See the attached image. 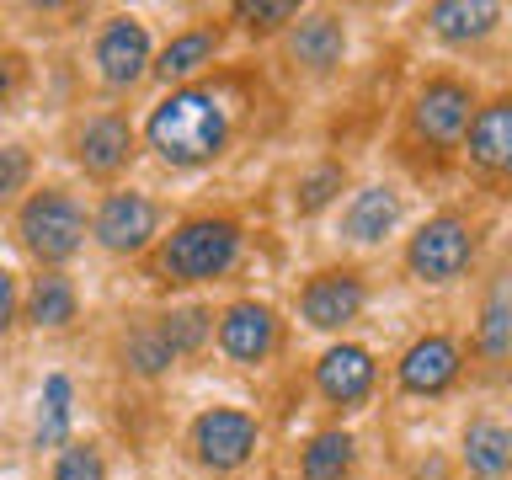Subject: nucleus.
Returning <instances> with one entry per match:
<instances>
[{
	"label": "nucleus",
	"instance_id": "nucleus-23",
	"mask_svg": "<svg viewBox=\"0 0 512 480\" xmlns=\"http://www.w3.org/2000/svg\"><path fill=\"white\" fill-rule=\"evenodd\" d=\"M208 310H171L160 320V342L171 347V358H182V352H198L208 342Z\"/></svg>",
	"mask_w": 512,
	"mask_h": 480
},
{
	"label": "nucleus",
	"instance_id": "nucleus-6",
	"mask_svg": "<svg viewBox=\"0 0 512 480\" xmlns=\"http://www.w3.org/2000/svg\"><path fill=\"white\" fill-rule=\"evenodd\" d=\"M192 448H198V459L214 464V470H235V464H246L251 448H256V422L246 411H230V406L203 411L198 427H192Z\"/></svg>",
	"mask_w": 512,
	"mask_h": 480
},
{
	"label": "nucleus",
	"instance_id": "nucleus-9",
	"mask_svg": "<svg viewBox=\"0 0 512 480\" xmlns=\"http://www.w3.org/2000/svg\"><path fill=\"white\" fill-rule=\"evenodd\" d=\"M299 310H304V320H310L315 331L347 326V320L363 310V278H358L352 267H342V272H320V278H310V288H304Z\"/></svg>",
	"mask_w": 512,
	"mask_h": 480
},
{
	"label": "nucleus",
	"instance_id": "nucleus-20",
	"mask_svg": "<svg viewBox=\"0 0 512 480\" xmlns=\"http://www.w3.org/2000/svg\"><path fill=\"white\" fill-rule=\"evenodd\" d=\"M27 320H32V326H70V320H75V288L64 283L59 272H43V278H32Z\"/></svg>",
	"mask_w": 512,
	"mask_h": 480
},
{
	"label": "nucleus",
	"instance_id": "nucleus-31",
	"mask_svg": "<svg viewBox=\"0 0 512 480\" xmlns=\"http://www.w3.org/2000/svg\"><path fill=\"white\" fill-rule=\"evenodd\" d=\"M11 315H16V283H11V272L0 267V331L11 326Z\"/></svg>",
	"mask_w": 512,
	"mask_h": 480
},
{
	"label": "nucleus",
	"instance_id": "nucleus-16",
	"mask_svg": "<svg viewBox=\"0 0 512 480\" xmlns=\"http://www.w3.org/2000/svg\"><path fill=\"white\" fill-rule=\"evenodd\" d=\"M496 6H486V0H443V6H432L427 11V27L438 32V38H448V43H470V38H486V32L496 27Z\"/></svg>",
	"mask_w": 512,
	"mask_h": 480
},
{
	"label": "nucleus",
	"instance_id": "nucleus-1",
	"mask_svg": "<svg viewBox=\"0 0 512 480\" xmlns=\"http://www.w3.org/2000/svg\"><path fill=\"white\" fill-rule=\"evenodd\" d=\"M224 107L214 91H171L150 118V150L166 166H203L224 150Z\"/></svg>",
	"mask_w": 512,
	"mask_h": 480
},
{
	"label": "nucleus",
	"instance_id": "nucleus-7",
	"mask_svg": "<svg viewBox=\"0 0 512 480\" xmlns=\"http://www.w3.org/2000/svg\"><path fill=\"white\" fill-rule=\"evenodd\" d=\"M470 91L459 86V80H427L422 91H416V134L432 139V144H454L464 128H470Z\"/></svg>",
	"mask_w": 512,
	"mask_h": 480
},
{
	"label": "nucleus",
	"instance_id": "nucleus-22",
	"mask_svg": "<svg viewBox=\"0 0 512 480\" xmlns=\"http://www.w3.org/2000/svg\"><path fill=\"white\" fill-rule=\"evenodd\" d=\"M347 464H352L347 432H320V438L304 448V480H342Z\"/></svg>",
	"mask_w": 512,
	"mask_h": 480
},
{
	"label": "nucleus",
	"instance_id": "nucleus-27",
	"mask_svg": "<svg viewBox=\"0 0 512 480\" xmlns=\"http://www.w3.org/2000/svg\"><path fill=\"white\" fill-rule=\"evenodd\" d=\"M27 176H32V155L27 150H0V198H11V192H22L27 187Z\"/></svg>",
	"mask_w": 512,
	"mask_h": 480
},
{
	"label": "nucleus",
	"instance_id": "nucleus-10",
	"mask_svg": "<svg viewBox=\"0 0 512 480\" xmlns=\"http://www.w3.org/2000/svg\"><path fill=\"white\" fill-rule=\"evenodd\" d=\"M272 342H278V320H272L267 304H251V299H240L224 310L219 320V347L230 352L235 363H262Z\"/></svg>",
	"mask_w": 512,
	"mask_h": 480
},
{
	"label": "nucleus",
	"instance_id": "nucleus-2",
	"mask_svg": "<svg viewBox=\"0 0 512 480\" xmlns=\"http://www.w3.org/2000/svg\"><path fill=\"white\" fill-rule=\"evenodd\" d=\"M235 251H240V230L230 219H187L160 246V272L171 283H203V278H219L235 262Z\"/></svg>",
	"mask_w": 512,
	"mask_h": 480
},
{
	"label": "nucleus",
	"instance_id": "nucleus-28",
	"mask_svg": "<svg viewBox=\"0 0 512 480\" xmlns=\"http://www.w3.org/2000/svg\"><path fill=\"white\" fill-rule=\"evenodd\" d=\"M235 16L246 27H278V22H299V6H288V0H278V6H235Z\"/></svg>",
	"mask_w": 512,
	"mask_h": 480
},
{
	"label": "nucleus",
	"instance_id": "nucleus-19",
	"mask_svg": "<svg viewBox=\"0 0 512 480\" xmlns=\"http://www.w3.org/2000/svg\"><path fill=\"white\" fill-rule=\"evenodd\" d=\"M214 48H219V38H214L208 27L182 32V38H171V43H166V54H160L155 75H160V80H187V75H198L203 64L214 59Z\"/></svg>",
	"mask_w": 512,
	"mask_h": 480
},
{
	"label": "nucleus",
	"instance_id": "nucleus-26",
	"mask_svg": "<svg viewBox=\"0 0 512 480\" xmlns=\"http://www.w3.org/2000/svg\"><path fill=\"white\" fill-rule=\"evenodd\" d=\"M128 363H134L139 374H160V368L171 363V347L160 342V331H139L134 342H128Z\"/></svg>",
	"mask_w": 512,
	"mask_h": 480
},
{
	"label": "nucleus",
	"instance_id": "nucleus-17",
	"mask_svg": "<svg viewBox=\"0 0 512 480\" xmlns=\"http://www.w3.org/2000/svg\"><path fill=\"white\" fill-rule=\"evenodd\" d=\"M342 22L336 16H310V22L294 27V38H288V48H294L299 64H310V70H331L336 59H342Z\"/></svg>",
	"mask_w": 512,
	"mask_h": 480
},
{
	"label": "nucleus",
	"instance_id": "nucleus-4",
	"mask_svg": "<svg viewBox=\"0 0 512 480\" xmlns=\"http://www.w3.org/2000/svg\"><path fill=\"white\" fill-rule=\"evenodd\" d=\"M475 256V240H470V224L443 214V219H427L422 230L411 235V251H406V267L416 272L422 283H448L470 267Z\"/></svg>",
	"mask_w": 512,
	"mask_h": 480
},
{
	"label": "nucleus",
	"instance_id": "nucleus-12",
	"mask_svg": "<svg viewBox=\"0 0 512 480\" xmlns=\"http://www.w3.org/2000/svg\"><path fill=\"white\" fill-rule=\"evenodd\" d=\"M459 374V347L448 342V336H422L406 358H400V384H406L411 395H438L448 390Z\"/></svg>",
	"mask_w": 512,
	"mask_h": 480
},
{
	"label": "nucleus",
	"instance_id": "nucleus-18",
	"mask_svg": "<svg viewBox=\"0 0 512 480\" xmlns=\"http://www.w3.org/2000/svg\"><path fill=\"white\" fill-rule=\"evenodd\" d=\"M507 459H512L507 432L496 422H470V432H464V464H470L475 475H486V480H502Z\"/></svg>",
	"mask_w": 512,
	"mask_h": 480
},
{
	"label": "nucleus",
	"instance_id": "nucleus-21",
	"mask_svg": "<svg viewBox=\"0 0 512 480\" xmlns=\"http://www.w3.org/2000/svg\"><path fill=\"white\" fill-rule=\"evenodd\" d=\"M70 432V379L48 374L43 379V406H38V448H59Z\"/></svg>",
	"mask_w": 512,
	"mask_h": 480
},
{
	"label": "nucleus",
	"instance_id": "nucleus-29",
	"mask_svg": "<svg viewBox=\"0 0 512 480\" xmlns=\"http://www.w3.org/2000/svg\"><path fill=\"white\" fill-rule=\"evenodd\" d=\"M331 187H342V171H336V166H326V171H315L310 182L299 187V192H304V198H299V208H304V214H315V208H320V203L331 198Z\"/></svg>",
	"mask_w": 512,
	"mask_h": 480
},
{
	"label": "nucleus",
	"instance_id": "nucleus-11",
	"mask_svg": "<svg viewBox=\"0 0 512 480\" xmlns=\"http://www.w3.org/2000/svg\"><path fill=\"white\" fill-rule=\"evenodd\" d=\"M75 155H80V166H86L91 176L123 171L128 155H134V128H128L118 112H107V118H91L86 128H80V139H75Z\"/></svg>",
	"mask_w": 512,
	"mask_h": 480
},
{
	"label": "nucleus",
	"instance_id": "nucleus-14",
	"mask_svg": "<svg viewBox=\"0 0 512 480\" xmlns=\"http://www.w3.org/2000/svg\"><path fill=\"white\" fill-rule=\"evenodd\" d=\"M470 160L480 171L512 166V102H486L470 118Z\"/></svg>",
	"mask_w": 512,
	"mask_h": 480
},
{
	"label": "nucleus",
	"instance_id": "nucleus-15",
	"mask_svg": "<svg viewBox=\"0 0 512 480\" xmlns=\"http://www.w3.org/2000/svg\"><path fill=\"white\" fill-rule=\"evenodd\" d=\"M395 219H400L395 192H390V187H363L358 198H352V208L342 214V230H347V240L368 246V240H384V235H390Z\"/></svg>",
	"mask_w": 512,
	"mask_h": 480
},
{
	"label": "nucleus",
	"instance_id": "nucleus-25",
	"mask_svg": "<svg viewBox=\"0 0 512 480\" xmlns=\"http://www.w3.org/2000/svg\"><path fill=\"white\" fill-rule=\"evenodd\" d=\"M54 480H102V454L91 443H70L54 464Z\"/></svg>",
	"mask_w": 512,
	"mask_h": 480
},
{
	"label": "nucleus",
	"instance_id": "nucleus-13",
	"mask_svg": "<svg viewBox=\"0 0 512 480\" xmlns=\"http://www.w3.org/2000/svg\"><path fill=\"white\" fill-rule=\"evenodd\" d=\"M315 384L326 400H336V406H352V400H363L368 384H374V358H368L363 347H331L326 358L315 363Z\"/></svg>",
	"mask_w": 512,
	"mask_h": 480
},
{
	"label": "nucleus",
	"instance_id": "nucleus-24",
	"mask_svg": "<svg viewBox=\"0 0 512 480\" xmlns=\"http://www.w3.org/2000/svg\"><path fill=\"white\" fill-rule=\"evenodd\" d=\"M507 278L491 288V304H486V320H480V347H486V358L491 363H502L507 358Z\"/></svg>",
	"mask_w": 512,
	"mask_h": 480
},
{
	"label": "nucleus",
	"instance_id": "nucleus-30",
	"mask_svg": "<svg viewBox=\"0 0 512 480\" xmlns=\"http://www.w3.org/2000/svg\"><path fill=\"white\" fill-rule=\"evenodd\" d=\"M16 80H22V59H16V54H6V59H0V107L11 102Z\"/></svg>",
	"mask_w": 512,
	"mask_h": 480
},
{
	"label": "nucleus",
	"instance_id": "nucleus-5",
	"mask_svg": "<svg viewBox=\"0 0 512 480\" xmlns=\"http://www.w3.org/2000/svg\"><path fill=\"white\" fill-rule=\"evenodd\" d=\"M155 224H160V214H155V203L144 198V192H112V198H102V208H96L91 230H96V240H102L107 251L128 256V251L150 246Z\"/></svg>",
	"mask_w": 512,
	"mask_h": 480
},
{
	"label": "nucleus",
	"instance_id": "nucleus-3",
	"mask_svg": "<svg viewBox=\"0 0 512 480\" xmlns=\"http://www.w3.org/2000/svg\"><path fill=\"white\" fill-rule=\"evenodd\" d=\"M86 240V214L70 192L43 187L38 198H27L22 208V246L38 256V262H70Z\"/></svg>",
	"mask_w": 512,
	"mask_h": 480
},
{
	"label": "nucleus",
	"instance_id": "nucleus-8",
	"mask_svg": "<svg viewBox=\"0 0 512 480\" xmlns=\"http://www.w3.org/2000/svg\"><path fill=\"white\" fill-rule=\"evenodd\" d=\"M144 64H150V38H144V27L134 16H112L102 27V38H96V70H102L107 86H134L144 75Z\"/></svg>",
	"mask_w": 512,
	"mask_h": 480
}]
</instances>
